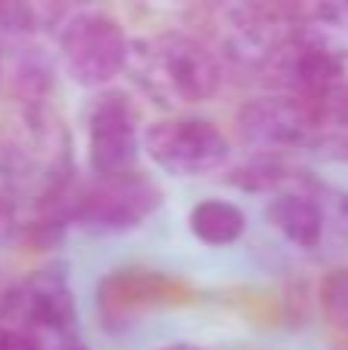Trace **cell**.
Wrapping results in <instances>:
<instances>
[{
    "label": "cell",
    "instance_id": "cell-11",
    "mask_svg": "<svg viewBox=\"0 0 348 350\" xmlns=\"http://www.w3.org/2000/svg\"><path fill=\"white\" fill-rule=\"evenodd\" d=\"M188 228L207 246H232L244 237L247 215L232 200H203L188 212Z\"/></svg>",
    "mask_w": 348,
    "mask_h": 350
},
{
    "label": "cell",
    "instance_id": "cell-12",
    "mask_svg": "<svg viewBox=\"0 0 348 350\" xmlns=\"http://www.w3.org/2000/svg\"><path fill=\"white\" fill-rule=\"evenodd\" d=\"M321 304H324L327 320L348 329V267L327 273L324 286H321Z\"/></svg>",
    "mask_w": 348,
    "mask_h": 350
},
{
    "label": "cell",
    "instance_id": "cell-1",
    "mask_svg": "<svg viewBox=\"0 0 348 350\" xmlns=\"http://www.w3.org/2000/svg\"><path fill=\"white\" fill-rule=\"evenodd\" d=\"M129 62L142 86L160 102L201 105L210 102L222 86V65L216 53L182 31L142 40L129 53Z\"/></svg>",
    "mask_w": 348,
    "mask_h": 350
},
{
    "label": "cell",
    "instance_id": "cell-16",
    "mask_svg": "<svg viewBox=\"0 0 348 350\" xmlns=\"http://www.w3.org/2000/svg\"><path fill=\"white\" fill-rule=\"evenodd\" d=\"M0 74H3V71H0Z\"/></svg>",
    "mask_w": 348,
    "mask_h": 350
},
{
    "label": "cell",
    "instance_id": "cell-3",
    "mask_svg": "<svg viewBox=\"0 0 348 350\" xmlns=\"http://www.w3.org/2000/svg\"><path fill=\"white\" fill-rule=\"evenodd\" d=\"M148 157L170 175H207L228 157V142L216 123L203 117H166L148 126Z\"/></svg>",
    "mask_w": 348,
    "mask_h": 350
},
{
    "label": "cell",
    "instance_id": "cell-15",
    "mask_svg": "<svg viewBox=\"0 0 348 350\" xmlns=\"http://www.w3.org/2000/svg\"><path fill=\"white\" fill-rule=\"evenodd\" d=\"M0 218H3V203H0Z\"/></svg>",
    "mask_w": 348,
    "mask_h": 350
},
{
    "label": "cell",
    "instance_id": "cell-9",
    "mask_svg": "<svg viewBox=\"0 0 348 350\" xmlns=\"http://www.w3.org/2000/svg\"><path fill=\"white\" fill-rule=\"evenodd\" d=\"M290 40L318 53L336 55L345 62L348 55V3H312L296 6L290 18Z\"/></svg>",
    "mask_w": 348,
    "mask_h": 350
},
{
    "label": "cell",
    "instance_id": "cell-10",
    "mask_svg": "<svg viewBox=\"0 0 348 350\" xmlns=\"http://www.w3.org/2000/svg\"><path fill=\"white\" fill-rule=\"evenodd\" d=\"M269 221L287 237L290 243L302 249H314L324 234V212L321 203L312 193L302 191H290V193H277L269 206Z\"/></svg>",
    "mask_w": 348,
    "mask_h": 350
},
{
    "label": "cell",
    "instance_id": "cell-5",
    "mask_svg": "<svg viewBox=\"0 0 348 350\" xmlns=\"http://www.w3.org/2000/svg\"><path fill=\"white\" fill-rule=\"evenodd\" d=\"M160 206V191L142 175L96 181L74 197V221L92 230H127L142 224Z\"/></svg>",
    "mask_w": 348,
    "mask_h": 350
},
{
    "label": "cell",
    "instance_id": "cell-6",
    "mask_svg": "<svg viewBox=\"0 0 348 350\" xmlns=\"http://www.w3.org/2000/svg\"><path fill=\"white\" fill-rule=\"evenodd\" d=\"M238 126L250 145L293 148L312 133L314 117L299 96H259L238 111Z\"/></svg>",
    "mask_w": 348,
    "mask_h": 350
},
{
    "label": "cell",
    "instance_id": "cell-8",
    "mask_svg": "<svg viewBox=\"0 0 348 350\" xmlns=\"http://www.w3.org/2000/svg\"><path fill=\"white\" fill-rule=\"evenodd\" d=\"M170 289H173V283L164 280L160 273L121 271L99 286L96 304L102 308L105 323H127L129 314L145 310V308H151L154 301L170 298Z\"/></svg>",
    "mask_w": 348,
    "mask_h": 350
},
{
    "label": "cell",
    "instance_id": "cell-13",
    "mask_svg": "<svg viewBox=\"0 0 348 350\" xmlns=\"http://www.w3.org/2000/svg\"><path fill=\"white\" fill-rule=\"evenodd\" d=\"M160 350H197V347H191V345H170V347H160Z\"/></svg>",
    "mask_w": 348,
    "mask_h": 350
},
{
    "label": "cell",
    "instance_id": "cell-7",
    "mask_svg": "<svg viewBox=\"0 0 348 350\" xmlns=\"http://www.w3.org/2000/svg\"><path fill=\"white\" fill-rule=\"evenodd\" d=\"M12 310H18L22 317H28L31 323L49 329V332H65L74 320V295L68 286L65 265H49L37 277H31L28 286L16 292Z\"/></svg>",
    "mask_w": 348,
    "mask_h": 350
},
{
    "label": "cell",
    "instance_id": "cell-14",
    "mask_svg": "<svg viewBox=\"0 0 348 350\" xmlns=\"http://www.w3.org/2000/svg\"><path fill=\"white\" fill-rule=\"evenodd\" d=\"M343 212H345V218H348V197H345V203H343Z\"/></svg>",
    "mask_w": 348,
    "mask_h": 350
},
{
    "label": "cell",
    "instance_id": "cell-4",
    "mask_svg": "<svg viewBox=\"0 0 348 350\" xmlns=\"http://www.w3.org/2000/svg\"><path fill=\"white\" fill-rule=\"evenodd\" d=\"M139 108L127 92H102L90 108V170L99 181L136 172Z\"/></svg>",
    "mask_w": 348,
    "mask_h": 350
},
{
    "label": "cell",
    "instance_id": "cell-2",
    "mask_svg": "<svg viewBox=\"0 0 348 350\" xmlns=\"http://www.w3.org/2000/svg\"><path fill=\"white\" fill-rule=\"evenodd\" d=\"M62 62L80 86H105L129 62V40L108 12H74L59 31Z\"/></svg>",
    "mask_w": 348,
    "mask_h": 350
}]
</instances>
